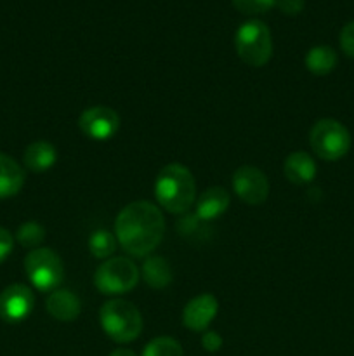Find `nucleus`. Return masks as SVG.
<instances>
[{
  "mask_svg": "<svg viewBox=\"0 0 354 356\" xmlns=\"http://www.w3.org/2000/svg\"><path fill=\"white\" fill-rule=\"evenodd\" d=\"M165 233V219L155 204L132 202L120 211L115 221V235L127 254L146 257L160 245Z\"/></svg>",
  "mask_w": 354,
  "mask_h": 356,
  "instance_id": "obj_1",
  "label": "nucleus"
},
{
  "mask_svg": "<svg viewBox=\"0 0 354 356\" xmlns=\"http://www.w3.org/2000/svg\"><path fill=\"white\" fill-rule=\"evenodd\" d=\"M155 197L170 214H186L196 197V183L191 170L183 163L163 167L155 181Z\"/></svg>",
  "mask_w": 354,
  "mask_h": 356,
  "instance_id": "obj_2",
  "label": "nucleus"
},
{
  "mask_svg": "<svg viewBox=\"0 0 354 356\" xmlns=\"http://www.w3.org/2000/svg\"><path fill=\"white\" fill-rule=\"evenodd\" d=\"M101 327L115 343H132L141 336L142 316L132 302L113 299L104 302L99 312Z\"/></svg>",
  "mask_w": 354,
  "mask_h": 356,
  "instance_id": "obj_3",
  "label": "nucleus"
},
{
  "mask_svg": "<svg viewBox=\"0 0 354 356\" xmlns=\"http://www.w3.org/2000/svg\"><path fill=\"white\" fill-rule=\"evenodd\" d=\"M235 47L239 59L253 68L267 65L273 56V37L266 23L250 19L238 28L235 37Z\"/></svg>",
  "mask_w": 354,
  "mask_h": 356,
  "instance_id": "obj_4",
  "label": "nucleus"
},
{
  "mask_svg": "<svg viewBox=\"0 0 354 356\" xmlns=\"http://www.w3.org/2000/svg\"><path fill=\"white\" fill-rule=\"evenodd\" d=\"M309 143L316 155L326 162H335L347 155L351 148V134L344 124L333 118H321L312 125Z\"/></svg>",
  "mask_w": 354,
  "mask_h": 356,
  "instance_id": "obj_5",
  "label": "nucleus"
},
{
  "mask_svg": "<svg viewBox=\"0 0 354 356\" xmlns=\"http://www.w3.org/2000/svg\"><path fill=\"white\" fill-rule=\"evenodd\" d=\"M24 271L31 285L40 292H52L61 285L65 278V266L52 249L38 247L28 252L24 259Z\"/></svg>",
  "mask_w": 354,
  "mask_h": 356,
  "instance_id": "obj_6",
  "label": "nucleus"
},
{
  "mask_svg": "<svg viewBox=\"0 0 354 356\" xmlns=\"http://www.w3.org/2000/svg\"><path fill=\"white\" fill-rule=\"evenodd\" d=\"M139 268L128 257H111L106 259L94 275V284L101 294L118 296L127 294L137 285Z\"/></svg>",
  "mask_w": 354,
  "mask_h": 356,
  "instance_id": "obj_7",
  "label": "nucleus"
},
{
  "mask_svg": "<svg viewBox=\"0 0 354 356\" xmlns=\"http://www.w3.org/2000/svg\"><path fill=\"white\" fill-rule=\"evenodd\" d=\"M233 190L245 204L260 205L269 197V179L257 167L242 165L233 174Z\"/></svg>",
  "mask_w": 354,
  "mask_h": 356,
  "instance_id": "obj_8",
  "label": "nucleus"
},
{
  "mask_svg": "<svg viewBox=\"0 0 354 356\" xmlns=\"http://www.w3.org/2000/svg\"><path fill=\"white\" fill-rule=\"evenodd\" d=\"M78 127L94 141H108L120 131V117L110 106H90L78 117Z\"/></svg>",
  "mask_w": 354,
  "mask_h": 356,
  "instance_id": "obj_9",
  "label": "nucleus"
},
{
  "mask_svg": "<svg viewBox=\"0 0 354 356\" xmlns=\"http://www.w3.org/2000/svg\"><path fill=\"white\" fill-rule=\"evenodd\" d=\"M35 305V296L30 287L12 284L0 292V318L3 322L17 323L28 318Z\"/></svg>",
  "mask_w": 354,
  "mask_h": 356,
  "instance_id": "obj_10",
  "label": "nucleus"
},
{
  "mask_svg": "<svg viewBox=\"0 0 354 356\" xmlns=\"http://www.w3.org/2000/svg\"><path fill=\"white\" fill-rule=\"evenodd\" d=\"M219 312L217 299L212 294H200L191 299L183 312V323L193 332H205Z\"/></svg>",
  "mask_w": 354,
  "mask_h": 356,
  "instance_id": "obj_11",
  "label": "nucleus"
},
{
  "mask_svg": "<svg viewBox=\"0 0 354 356\" xmlns=\"http://www.w3.org/2000/svg\"><path fill=\"white\" fill-rule=\"evenodd\" d=\"M45 308H47L49 315L58 322H73L78 318L80 312H82L80 299L66 289H56L47 298Z\"/></svg>",
  "mask_w": 354,
  "mask_h": 356,
  "instance_id": "obj_12",
  "label": "nucleus"
},
{
  "mask_svg": "<svg viewBox=\"0 0 354 356\" xmlns=\"http://www.w3.org/2000/svg\"><path fill=\"white\" fill-rule=\"evenodd\" d=\"M228 190L222 186H212L200 195L196 202V219L200 221H214L219 216L224 214L229 207Z\"/></svg>",
  "mask_w": 354,
  "mask_h": 356,
  "instance_id": "obj_13",
  "label": "nucleus"
},
{
  "mask_svg": "<svg viewBox=\"0 0 354 356\" xmlns=\"http://www.w3.org/2000/svg\"><path fill=\"white\" fill-rule=\"evenodd\" d=\"M285 176L294 184H307L316 177V162L305 152H294L285 160Z\"/></svg>",
  "mask_w": 354,
  "mask_h": 356,
  "instance_id": "obj_14",
  "label": "nucleus"
},
{
  "mask_svg": "<svg viewBox=\"0 0 354 356\" xmlns=\"http://www.w3.org/2000/svg\"><path fill=\"white\" fill-rule=\"evenodd\" d=\"M24 170L9 155L0 153V200L10 198L24 186Z\"/></svg>",
  "mask_w": 354,
  "mask_h": 356,
  "instance_id": "obj_15",
  "label": "nucleus"
},
{
  "mask_svg": "<svg viewBox=\"0 0 354 356\" xmlns=\"http://www.w3.org/2000/svg\"><path fill=\"white\" fill-rule=\"evenodd\" d=\"M58 160V152L56 146L47 141H35L24 149L23 163L31 172H45L52 169Z\"/></svg>",
  "mask_w": 354,
  "mask_h": 356,
  "instance_id": "obj_16",
  "label": "nucleus"
},
{
  "mask_svg": "<svg viewBox=\"0 0 354 356\" xmlns=\"http://www.w3.org/2000/svg\"><path fill=\"white\" fill-rule=\"evenodd\" d=\"M142 278L153 289H165L172 282V270L165 257L151 256L142 263Z\"/></svg>",
  "mask_w": 354,
  "mask_h": 356,
  "instance_id": "obj_17",
  "label": "nucleus"
},
{
  "mask_svg": "<svg viewBox=\"0 0 354 356\" xmlns=\"http://www.w3.org/2000/svg\"><path fill=\"white\" fill-rule=\"evenodd\" d=\"M337 63V52L333 51L330 45H316L311 51L305 54V68L312 73V75H328L335 70Z\"/></svg>",
  "mask_w": 354,
  "mask_h": 356,
  "instance_id": "obj_18",
  "label": "nucleus"
},
{
  "mask_svg": "<svg viewBox=\"0 0 354 356\" xmlns=\"http://www.w3.org/2000/svg\"><path fill=\"white\" fill-rule=\"evenodd\" d=\"M118 247V240L108 229H97L89 238V250L97 259H110Z\"/></svg>",
  "mask_w": 354,
  "mask_h": 356,
  "instance_id": "obj_19",
  "label": "nucleus"
},
{
  "mask_svg": "<svg viewBox=\"0 0 354 356\" xmlns=\"http://www.w3.org/2000/svg\"><path fill=\"white\" fill-rule=\"evenodd\" d=\"M16 238L17 242L23 247H26V249H38L45 238V229L40 222L28 221L19 226V229H17L16 233Z\"/></svg>",
  "mask_w": 354,
  "mask_h": 356,
  "instance_id": "obj_20",
  "label": "nucleus"
},
{
  "mask_svg": "<svg viewBox=\"0 0 354 356\" xmlns=\"http://www.w3.org/2000/svg\"><path fill=\"white\" fill-rule=\"evenodd\" d=\"M142 356H184L183 346L179 341L172 339V337H156L151 343L146 344Z\"/></svg>",
  "mask_w": 354,
  "mask_h": 356,
  "instance_id": "obj_21",
  "label": "nucleus"
},
{
  "mask_svg": "<svg viewBox=\"0 0 354 356\" xmlns=\"http://www.w3.org/2000/svg\"><path fill=\"white\" fill-rule=\"evenodd\" d=\"M233 6L243 14H262L276 6V0H233Z\"/></svg>",
  "mask_w": 354,
  "mask_h": 356,
  "instance_id": "obj_22",
  "label": "nucleus"
},
{
  "mask_svg": "<svg viewBox=\"0 0 354 356\" xmlns=\"http://www.w3.org/2000/svg\"><path fill=\"white\" fill-rule=\"evenodd\" d=\"M340 47L349 58H354V21L347 23L340 31Z\"/></svg>",
  "mask_w": 354,
  "mask_h": 356,
  "instance_id": "obj_23",
  "label": "nucleus"
},
{
  "mask_svg": "<svg viewBox=\"0 0 354 356\" xmlns=\"http://www.w3.org/2000/svg\"><path fill=\"white\" fill-rule=\"evenodd\" d=\"M12 249H14V236L10 235L9 229L0 226V264L10 256Z\"/></svg>",
  "mask_w": 354,
  "mask_h": 356,
  "instance_id": "obj_24",
  "label": "nucleus"
},
{
  "mask_svg": "<svg viewBox=\"0 0 354 356\" xmlns=\"http://www.w3.org/2000/svg\"><path fill=\"white\" fill-rule=\"evenodd\" d=\"M201 346L208 353H215V351L222 348V337L217 332H214V330H205L203 337H201Z\"/></svg>",
  "mask_w": 354,
  "mask_h": 356,
  "instance_id": "obj_25",
  "label": "nucleus"
},
{
  "mask_svg": "<svg viewBox=\"0 0 354 356\" xmlns=\"http://www.w3.org/2000/svg\"><path fill=\"white\" fill-rule=\"evenodd\" d=\"M276 7L287 16H297L304 9V0H276Z\"/></svg>",
  "mask_w": 354,
  "mask_h": 356,
  "instance_id": "obj_26",
  "label": "nucleus"
},
{
  "mask_svg": "<svg viewBox=\"0 0 354 356\" xmlns=\"http://www.w3.org/2000/svg\"><path fill=\"white\" fill-rule=\"evenodd\" d=\"M110 356H137V355H135L132 350H127V348H118V350H115Z\"/></svg>",
  "mask_w": 354,
  "mask_h": 356,
  "instance_id": "obj_27",
  "label": "nucleus"
}]
</instances>
